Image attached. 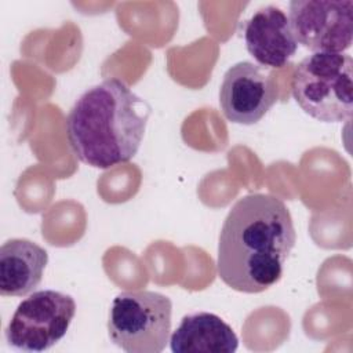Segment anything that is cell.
<instances>
[{
  "label": "cell",
  "mask_w": 353,
  "mask_h": 353,
  "mask_svg": "<svg viewBox=\"0 0 353 353\" xmlns=\"http://www.w3.org/2000/svg\"><path fill=\"white\" fill-rule=\"evenodd\" d=\"M295 241L294 222L281 199L247 194L233 204L221 229L218 274L236 291L262 292L281 279Z\"/></svg>",
  "instance_id": "6da1fadb"
},
{
  "label": "cell",
  "mask_w": 353,
  "mask_h": 353,
  "mask_svg": "<svg viewBox=\"0 0 353 353\" xmlns=\"http://www.w3.org/2000/svg\"><path fill=\"white\" fill-rule=\"evenodd\" d=\"M150 106L123 80L112 77L85 90L66 117L76 157L94 168L131 160L145 135Z\"/></svg>",
  "instance_id": "7a4b0ae2"
},
{
  "label": "cell",
  "mask_w": 353,
  "mask_h": 353,
  "mask_svg": "<svg viewBox=\"0 0 353 353\" xmlns=\"http://www.w3.org/2000/svg\"><path fill=\"white\" fill-rule=\"evenodd\" d=\"M292 95L301 109L324 123L349 120L353 110V61L347 54L313 52L292 76Z\"/></svg>",
  "instance_id": "3957f363"
},
{
  "label": "cell",
  "mask_w": 353,
  "mask_h": 353,
  "mask_svg": "<svg viewBox=\"0 0 353 353\" xmlns=\"http://www.w3.org/2000/svg\"><path fill=\"white\" fill-rule=\"evenodd\" d=\"M171 313V299L160 292H120L109 312V338L127 353H160L168 342Z\"/></svg>",
  "instance_id": "277c9868"
},
{
  "label": "cell",
  "mask_w": 353,
  "mask_h": 353,
  "mask_svg": "<svg viewBox=\"0 0 353 353\" xmlns=\"http://www.w3.org/2000/svg\"><path fill=\"white\" fill-rule=\"evenodd\" d=\"M74 314L76 302L70 295L54 290L33 291L17 306L6 339L19 350H48L65 336Z\"/></svg>",
  "instance_id": "5b68a950"
},
{
  "label": "cell",
  "mask_w": 353,
  "mask_h": 353,
  "mask_svg": "<svg viewBox=\"0 0 353 353\" xmlns=\"http://www.w3.org/2000/svg\"><path fill=\"white\" fill-rule=\"evenodd\" d=\"M288 18L296 43L313 52L342 54L352 46V0H294Z\"/></svg>",
  "instance_id": "8992f818"
},
{
  "label": "cell",
  "mask_w": 353,
  "mask_h": 353,
  "mask_svg": "<svg viewBox=\"0 0 353 353\" xmlns=\"http://www.w3.org/2000/svg\"><path fill=\"white\" fill-rule=\"evenodd\" d=\"M276 102V83L263 66L243 61L230 66L223 74L219 88V105L229 121L252 125Z\"/></svg>",
  "instance_id": "52a82bcc"
},
{
  "label": "cell",
  "mask_w": 353,
  "mask_h": 353,
  "mask_svg": "<svg viewBox=\"0 0 353 353\" xmlns=\"http://www.w3.org/2000/svg\"><path fill=\"white\" fill-rule=\"evenodd\" d=\"M247 51L266 68H283L295 55L298 43L288 15L276 6L258 8L243 26Z\"/></svg>",
  "instance_id": "ba28073f"
},
{
  "label": "cell",
  "mask_w": 353,
  "mask_h": 353,
  "mask_svg": "<svg viewBox=\"0 0 353 353\" xmlns=\"http://www.w3.org/2000/svg\"><path fill=\"white\" fill-rule=\"evenodd\" d=\"M47 251L28 239H11L0 248V295L23 296L39 287Z\"/></svg>",
  "instance_id": "9c48e42d"
},
{
  "label": "cell",
  "mask_w": 353,
  "mask_h": 353,
  "mask_svg": "<svg viewBox=\"0 0 353 353\" xmlns=\"http://www.w3.org/2000/svg\"><path fill=\"white\" fill-rule=\"evenodd\" d=\"M174 353H233L239 339L229 324L208 312L188 314L171 334Z\"/></svg>",
  "instance_id": "30bf717a"
}]
</instances>
